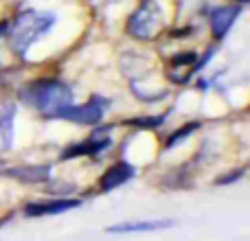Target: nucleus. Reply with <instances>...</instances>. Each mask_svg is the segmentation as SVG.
I'll list each match as a JSON object with an SVG mask.
<instances>
[{
  "label": "nucleus",
  "mask_w": 250,
  "mask_h": 241,
  "mask_svg": "<svg viewBox=\"0 0 250 241\" xmlns=\"http://www.w3.org/2000/svg\"><path fill=\"white\" fill-rule=\"evenodd\" d=\"M20 97L26 105L35 108L46 117H57L62 110L73 105V90L60 79H35L20 88Z\"/></svg>",
  "instance_id": "f257e3e1"
},
{
  "label": "nucleus",
  "mask_w": 250,
  "mask_h": 241,
  "mask_svg": "<svg viewBox=\"0 0 250 241\" xmlns=\"http://www.w3.org/2000/svg\"><path fill=\"white\" fill-rule=\"evenodd\" d=\"M55 24V16L46 11H38V9H24L11 20L7 33H9V46L20 60H24L29 48L35 44L40 35L53 29Z\"/></svg>",
  "instance_id": "f03ea898"
},
{
  "label": "nucleus",
  "mask_w": 250,
  "mask_h": 241,
  "mask_svg": "<svg viewBox=\"0 0 250 241\" xmlns=\"http://www.w3.org/2000/svg\"><path fill=\"white\" fill-rule=\"evenodd\" d=\"M165 26V16H163V7L156 0H145L136 11L129 16L127 20V33L136 40H154L156 35L163 31Z\"/></svg>",
  "instance_id": "7ed1b4c3"
},
{
  "label": "nucleus",
  "mask_w": 250,
  "mask_h": 241,
  "mask_svg": "<svg viewBox=\"0 0 250 241\" xmlns=\"http://www.w3.org/2000/svg\"><path fill=\"white\" fill-rule=\"evenodd\" d=\"M108 105H110L108 99L95 95L82 105H68V108L62 110L55 119H64V120H70V123H77V125H99Z\"/></svg>",
  "instance_id": "20e7f679"
},
{
  "label": "nucleus",
  "mask_w": 250,
  "mask_h": 241,
  "mask_svg": "<svg viewBox=\"0 0 250 241\" xmlns=\"http://www.w3.org/2000/svg\"><path fill=\"white\" fill-rule=\"evenodd\" d=\"M110 129L108 127H101V129H95L90 138L82 142H73L68 145L64 151H62L60 158L62 160H70V158H79V156H101L104 151H108L112 147V138L105 136Z\"/></svg>",
  "instance_id": "39448f33"
},
{
  "label": "nucleus",
  "mask_w": 250,
  "mask_h": 241,
  "mask_svg": "<svg viewBox=\"0 0 250 241\" xmlns=\"http://www.w3.org/2000/svg\"><path fill=\"white\" fill-rule=\"evenodd\" d=\"M82 206V200L75 198H53L44 200V202H29L24 206L26 217H46V215H60V213L73 211V208Z\"/></svg>",
  "instance_id": "423d86ee"
},
{
  "label": "nucleus",
  "mask_w": 250,
  "mask_h": 241,
  "mask_svg": "<svg viewBox=\"0 0 250 241\" xmlns=\"http://www.w3.org/2000/svg\"><path fill=\"white\" fill-rule=\"evenodd\" d=\"M51 164H20V167L4 169L2 176L11 178V180L24 182V184H38V182L51 180Z\"/></svg>",
  "instance_id": "0eeeda50"
},
{
  "label": "nucleus",
  "mask_w": 250,
  "mask_h": 241,
  "mask_svg": "<svg viewBox=\"0 0 250 241\" xmlns=\"http://www.w3.org/2000/svg\"><path fill=\"white\" fill-rule=\"evenodd\" d=\"M242 13V4H229V7H215L211 11V31L215 40H224L229 29L235 24V20Z\"/></svg>",
  "instance_id": "6e6552de"
},
{
  "label": "nucleus",
  "mask_w": 250,
  "mask_h": 241,
  "mask_svg": "<svg viewBox=\"0 0 250 241\" xmlns=\"http://www.w3.org/2000/svg\"><path fill=\"white\" fill-rule=\"evenodd\" d=\"M176 226L173 220H149V221H121V224L108 226V233L112 235H127V233H154Z\"/></svg>",
  "instance_id": "1a4fd4ad"
},
{
  "label": "nucleus",
  "mask_w": 250,
  "mask_h": 241,
  "mask_svg": "<svg viewBox=\"0 0 250 241\" xmlns=\"http://www.w3.org/2000/svg\"><path fill=\"white\" fill-rule=\"evenodd\" d=\"M132 178H134V167L129 162H125V160H121V162H114L112 167L101 176L99 186L104 193H108V191H114L121 184H125V182H129Z\"/></svg>",
  "instance_id": "9d476101"
},
{
  "label": "nucleus",
  "mask_w": 250,
  "mask_h": 241,
  "mask_svg": "<svg viewBox=\"0 0 250 241\" xmlns=\"http://www.w3.org/2000/svg\"><path fill=\"white\" fill-rule=\"evenodd\" d=\"M13 119H16V105L4 103L0 108V151H7L13 142Z\"/></svg>",
  "instance_id": "9b49d317"
},
{
  "label": "nucleus",
  "mask_w": 250,
  "mask_h": 241,
  "mask_svg": "<svg viewBox=\"0 0 250 241\" xmlns=\"http://www.w3.org/2000/svg\"><path fill=\"white\" fill-rule=\"evenodd\" d=\"M198 127H200V123H198V120H193V123H187L185 127L176 129V132H173L171 136L167 138V145H165V149H173V147H178L187 136H191V134H193Z\"/></svg>",
  "instance_id": "f8f14e48"
},
{
  "label": "nucleus",
  "mask_w": 250,
  "mask_h": 241,
  "mask_svg": "<svg viewBox=\"0 0 250 241\" xmlns=\"http://www.w3.org/2000/svg\"><path fill=\"white\" fill-rule=\"evenodd\" d=\"M165 119H167V114H158V117H143V119H132V120H129V125L141 127V129H151V127L163 125Z\"/></svg>",
  "instance_id": "ddd939ff"
},
{
  "label": "nucleus",
  "mask_w": 250,
  "mask_h": 241,
  "mask_svg": "<svg viewBox=\"0 0 250 241\" xmlns=\"http://www.w3.org/2000/svg\"><path fill=\"white\" fill-rule=\"evenodd\" d=\"M48 191H53V193H57V198H66V193H70V191H75L73 184H62V182H53L51 186H48Z\"/></svg>",
  "instance_id": "4468645a"
},
{
  "label": "nucleus",
  "mask_w": 250,
  "mask_h": 241,
  "mask_svg": "<svg viewBox=\"0 0 250 241\" xmlns=\"http://www.w3.org/2000/svg\"><path fill=\"white\" fill-rule=\"evenodd\" d=\"M244 173H246V169H237V171H233V173H229V176H222L220 180L215 182V184H220V186H224V184H230V182H237V178H242Z\"/></svg>",
  "instance_id": "2eb2a0df"
},
{
  "label": "nucleus",
  "mask_w": 250,
  "mask_h": 241,
  "mask_svg": "<svg viewBox=\"0 0 250 241\" xmlns=\"http://www.w3.org/2000/svg\"><path fill=\"white\" fill-rule=\"evenodd\" d=\"M7 29H9V24H7V22H0V35H2V33H7Z\"/></svg>",
  "instance_id": "dca6fc26"
},
{
  "label": "nucleus",
  "mask_w": 250,
  "mask_h": 241,
  "mask_svg": "<svg viewBox=\"0 0 250 241\" xmlns=\"http://www.w3.org/2000/svg\"><path fill=\"white\" fill-rule=\"evenodd\" d=\"M233 2H239V4H244V2H248V0H233Z\"/></svg>",
  "instance_id": "f3484780"
}]
</instances>
